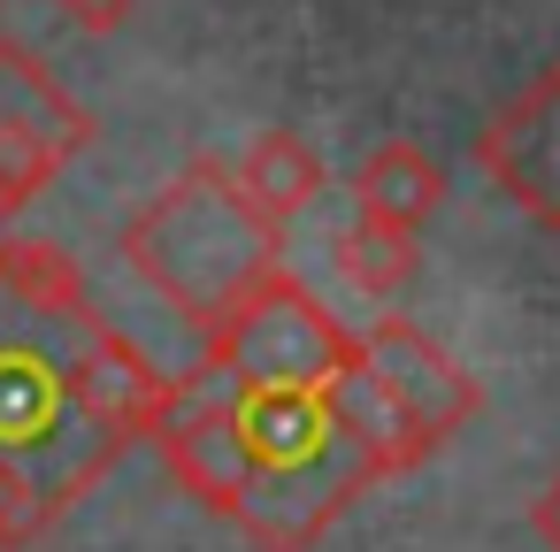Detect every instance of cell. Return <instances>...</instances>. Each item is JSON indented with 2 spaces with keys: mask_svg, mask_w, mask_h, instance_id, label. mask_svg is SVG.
I'll return each instance as SVG.
<instances>
[{
  "mask_svg": "<svg viewBox=\"0 0 560 552\" xmlns=\"http://www.w3.org/2000/svg\"><path fill=\"white\" fill-rule=\"evenodd\" d=\"M62 361H70V391H78V414L108 437V445H131V437H154L177 399L192 391V376H162L116 322H101L93 307L85 315H62Z\"/></svg>",
  "mask_w": 560,
  "mask_h": 552,
  "instance_id": "cell-5",
  "label": "cell"
},
{
  "mask_svg": "<svg viewBox=\"0 0 560 552\" xmlns=\"http://www.w3.org/2000/svg\"><path fill=\"white\" fill-rule=\"evenodd\" d=\"M208 368L231 391H330L346 368H361V330H346L292 269H277L208 330Z\"/></svg>",
  "mask_w": 560,
  "mask_h": 552,
  "instance_id": "cell-3",
  "label": "cell"
},
{
  "mask_svg": "<svg viewBox=\"0 0 560 552\" xmlns=\"http://www.w3.org/2000/svg\"><path fill=\"white\" fill-rule=\"evenodd\" d=\"M62 430H85V437H101V430L78 414L70 361H62L55 345L0 338V445L47 453V445H62ZM101 445H108V437H101Z\"/></svg>",
  "mask_w": 560,
  "mask_h": 552,
  "instance_id": "cell-9",
  "label": "cell"
},
{
  "mask_svg": "<svg viewBox=\"0 0 560 552\" xmlns=\"http://www.w3.org/2000/svg\"><path fill=\"white\" fill-rule=\"evenodd\" d=\"M361 368L376 376V391L407 414V430L438 453L453 430H468L476 414H483V384L430 338V330H415L407 315H376L369 330H361Z\"/></svg>",
  "mask_w": 560,
  "mask_h": 552,
  "instance_id": "cell-6",
  "label": "cell"
},
{
  "mask_svg": "<svg viewBox=\"0 0 560 552\" xmlns=\"http://www.w3.org/2000/svg\"><path fill=\"white\" fill-rule=\"evenodd\" d=\"M238 407L254 437V483L231 521L254 552H307L384 475V460L346 430L330 391H238Z\"/></svg>",
  "mask_w": 560,
  "mask_h": 552,
  "instance_id": "cell-2",
  "label": "cell"
},
{
  "mask_svg": "<svg viewBox=\"0 0 560 552\" xmlns=\"http://www.w3.org/2000/svg\"><path fill=\"white\" fill-rule=\"evenodd\" d=\"M0 292H9L24 315H85L93 292H85V269L70 246L55 238H0Z\"/></svg>",
  "mask_w": 560,
  "mask_h": 552,
  "instance_id": "cell-13",
  "label": "cell"
},
{
  "mask_svg": "<svg viewBox=\"0 0 560 552\" xmlns=\"http://www.w3.org/2000/svg\"><path fill=\"white\" fill-rule=\"evenodd\" d=\"M154 445H162V468H170V483L185 491V498H200L208 514H238V498H246V483H254V437H246V407H238V391L208 368V376H192V391L177 399V414L154 430Z\"/></svg>",
  "mask_w": 560,
  "mask_h": 552,
  "instance_id": "cell-7",
  "label": "cell"
},
{
  "mask_svg": "<svg viewBox=\"0 0 560 552\" xmlns=\"http://www.w3.org/2000/svg\"><path fill=\"white\" fill-rule=\"evenodd\" d=\"M529 529L545 537V552H560V468H552V483L537 491V506H529Z\"/></svg>",
  "mask_w": 560,
  "mask_h": 552,
  "instance_id": "cell-16",
  "label": "cell"
},
{
  "mask_svg": "<svg viewBox=\"0 0 560 552\" xmlns=\"http://www.w3.org/2000/svg\"><path fill=\"white\" fill-rule=\"evenodd\" d=\"M238 177H246V192H254L277 223L307 215V208L330 192V162H323L300 131H284V124H269V131H254V139H246Z\"/></svg>",
  "mask_w": 560,
  "mask_h": 552,
  "instance_id": "cell-11",
  "label": "cell"
},
{
  "mask_svg": "<svg viewBox=\"0 0 560 552\" xmlns=\"http://www.w3.org/2000/svg\"><path fill=\"white\" fill-rule=\"evenodd\" d=\"M131 277L192 330H215L231 307H246L284 269V223L246 192L238 162H185L147 208L116 231Z\"/></svg>",
  "mask_w": 560,
  "mask_h": 552,
  "instance_id": "cell-1",
  "label": "cell"
},
{
  "mask_svg": "<svg viewBox=\"0 0 560 552\" xmlns=\"http://www.w3.org/2000/svg\"><path fill=\"white\" fill-rule=\"evenodd\" d=\"M55 9H62L78 32H93V39H101V32H124V24H131L139 0H55Z\"/></svg>",
  "mask_w": 560,
  "mask_h": 552,
  "instance_id": "cell-15",
  "label": "cell"
},
{
  "mask_svg": "<svg viewBox=\"0 0 560 552\" xmlns=\"http://www.w3.org/2000/svg\"><path fill=\"white\" fill-rule=\"evenodd\" d=\"M78 498L70 475H39V453L0 445V544H32L55 529V514Z\"/></svg>",
  "mask_w": 560,
  "mask_h": 552,
  "instance_id": "cell-14",
  "label": "cell"
},
{
  "mask_svg": "<svg viewBox=\"0 0 560 552\" xmlns=\"http://www.w3.org/2000/svg\"><path fill=\"white\" fill-rule=\"evenodd\" d=\"M85 146H93L85 101L24 39H0V223H16L32 200H47L55 177Z\"/></svg>",
  "mask_w": 560,
  "mask_h": 552,
  "instance_id": "cell-4",
  "label": "cell"
},
{
  "mask_svg": "<svg viewBox=\"0 0 560 552\" xmlns=\"http://www.w3.org/2000/svg\"><path fill=\"white\" fill-rule=\"evenodd\" d=\"M330 261H338L346 292H361V300H399V292L415 284V269H422V231H399V223L353 208V223L330 238Z\"/></svg>",
  "mask_w": 560,
  "mask_h": 552,
  "instance_id": "cell-12",
  "label": "cell"
},
{
  "mask_svg": "<svg viewBox=\"0 0 560 552\" xmlns=\"http://www.w3.org/2000/svg\"><path fill=\"white\" fill-rule=\"evenodd\" d=\"M353 208L361 215H384L399 231H422L438 208H445V169L415 146V139H384L369 146V162L353 169Z\"/></svg>",
  "mask_w": 560,
  "mask_h": 552,
  "instance_id": "cell-10",
  "label": "cell"
},
{
  "mask_svg": "<svg viewBox=\"0 0 560 552\" xmlns=\"http://www.w3.org/2000/svg\"><path fill=\"white\" fill-rule=\"evenodd\" d=\"M476 169L499 185V200L537 223L560 231V62H545L483 131H476Z\"/></svg>",
  "mask_w": 560,
  "mask_h": 552,
  "instance_id": "cell-8",
  "label": "cell"
}]
</instances>
